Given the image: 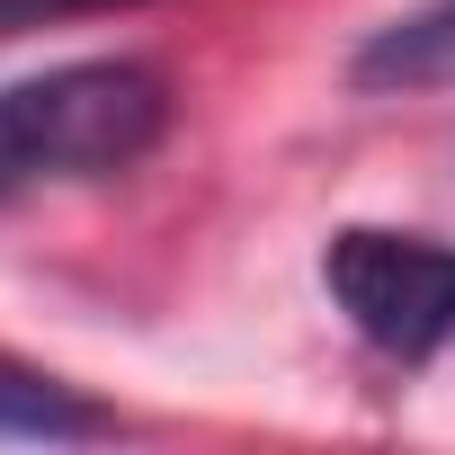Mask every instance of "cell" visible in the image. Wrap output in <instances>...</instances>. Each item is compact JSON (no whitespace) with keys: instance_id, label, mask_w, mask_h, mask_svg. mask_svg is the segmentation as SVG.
I'll return each instance as SVG.
<instances>
[{"instance_id":"1","label":"cell","mask_w":455,"mask_h":455,"mask_svg":"<svg viewBox=\"0 0 455 455\" xmlns=\"http://www.w3.org/2000/svg\"><path fill=\"white\" fill-rule=\"evenodd\" d=\"M161 134H170V81L152 63H125V54L54 63L0 90V196L134 170Z\"/></svg>"},{"instance_id":"2","label":"cell","mask_w":455,"mask_h":455,"mask_svg":"<svg viewBox=\"0 0 455 455\" xmlns=\"http://www.w3.org/2000/svg\"><path fill=\"white\" fill-rule=\"evenodd\" d=\"M322 295L393 366H428L437 348H455V242L393 233V223H348L322 251Z\"/></svg>"},{"instance_id":"3","label":"cell","mask_w":455,"mask_h":455,"mask_svg":"<svg viewBox=\"0 0 455 455\" xmlns=\"http://www.w3.org/2000/svg\"><path fill=\"white\" fill-rule=\"evenodd\" d=\"M348 81L375 99H437L455 90V0H419L348 54Z\"/></svg>"},{"instance_id":"4","label":"cell","mask_w":455,"mask_h":455,"mask_svg":"<svg viewBox=\"0 0 455 455\" xmlns=\"http://www.w3.org/2000/svg\"><path fill=\"white\" fill-rule=\"evenodd\" d=\"M0 437H45V446H63V437H108V411L81 402L72 384H54V375L28 366V357H0Z\"/></svg>"},{"instance_id":"5","label":"cell","mask_w":455,"mask_h":455,"mask_svg":"<svg viewBox=\"0 0 455 455\" xmlns=\"http://www.w3.org/2000/svg\"><path fill=\"white\" fill-rule=\"evenodd\" d=\"M72 10H125V0H0V36L45 28V19H72Z\"/></svg>"}]
</instances>
